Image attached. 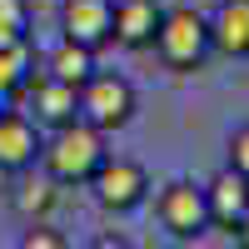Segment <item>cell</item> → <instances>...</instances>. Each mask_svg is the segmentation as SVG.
Instances as JSON below:
<instances>
[{"instance_id": "obj_4", "label": "cell", "mask_w": 249, "mask_h": 249, "mask_svg": "<svg viewBox=\"0 0 249 249\" xmlns=\"http://www.w3.org/2000/svg\"><path fill=\"white\" fill-rule=\"evenodd\" d=\"M95 190V204L110 214H130L140 210L144 199H150V170H144L140 160H120V155H105V164L95 170L90 179Z\"/></svg>"}, {"instance_id": "obj_20", "label": "cell", "mask_w": 249, "mask_h": 249, "mask_svg": "<svg viewBox=\"0 0 249 249\" xmlns=\"http://www.w3.org/2000/svg\"><path fill=\"white\" fill-rule=\"evenodd\" d=\"M5 110H10V95H5V90H0V115H5Z\"/></svg>"}, {"instance_id": "obj_11", "label": "cell", "mask_w": 249, "mask_h": 249, "mask_svg": "<svg viewBox=\"0 0 249 249\" xmlns=\"http://www.w3.org/2000/svg\"><path fill=\"white\" fill-rule=\"evenodd\" d=\"M210 45L230 60H249V0H219L210 15Z\"/></svg>"}, {"instance_id": "obj_8", "label": "cell", "mask_w": 249, "mask_h": 249, "mask_svg": "<svg viewBox=\"0 0 249 249\" xmlns=\"http://www.w3.org/2000/svg\"><path fill=\"white\" fill-rule=\"evenodd\" d=\"M45 150V130L25 115V110H5L0 115V175H25Z\"/></svg>"}, {"instance_id": "obj_17", "label": "cell", "mask_w": 249, "mask_h": 249, "mask_svg": "<svg viewBox=\"0 0 249 249\" xmlns=\"http://www.w3.org/2000/svg\"><path fill=\"white\" fill-rule=\"evenodd\" d=\"M230 170L249 179V124H239V130L230 135Z\"/></svg>"}, {"instance_id": "obj_1", "label": "cell", "mask_w": 249, "mask_h": 249, "mask_svg": "<svg viewBox=\"0 0 249 249\" xmlns=\"http://www.w3.org/2000/svg\"><path fill=\"white\" fill-rule=\"evenodd\" d=\"M105 140H110V135H100L95 124L75 120V124H65V130H50L45 150H40V164H45V175H50L55 184H90L95 170H100L105 155H110Z\"/></svg>"}, {"instance_id": "obj_12", "label": "cell", "mask_w": 249, "mask_h": 249, "mask_svg": "<svg viewBox=\"0 0 249 249\" xmlns=\"http://www.w3.org/2000/svg\"><path fill=\"white\" fill-rule=\"evenodd\" d=\"M95 70H100V65H95V50L60 40V45L45 55V70H40V75H50V80H60V85H75V90H80V85H85Z\"/></svg>"}, {"instance_id": "obj_3", "label": "cell", "mask_w": 249, "mask_h": 249, "mask_svg": "<svg viewBox=\"0 0 249 249\" xmlns=\"http://www.w3.org/2000/svg\"><path fill=\"white\" fill-rule=\"evenodd\" d=\"M80 120L95 124L100 135H115L135 120V85L115 70H95L80 85Z\"/></svg>"}, {"instance_id": "obj_19", "label": "cell", "mask_w": 249, "mask_h": 249, "mask_svg": "<svg viewBox=\"0 0 249 249\" xmlns=\"http://www.w3.org/2000/svg\"><path fill=\"white\" fill-rule=\"evenodd\" d=\"M234 239H239V249H249V214L239 219V230H234Z\"/></svg>"}, {"instance_id": "obj_14", "label": "cell", "mask_w": 249, "mask_h": 249, "mask_svg": "<svg viewBox=\"0 0 249 249\" xmlns=\"http://www.w3.org/2000/svg\"><path fill=\"white\" fill-rule=\"evenodd\" d=\"M15 210L25 214L30 224H35V219H45V214L55 210V179H35V184H20V190H15Z\"/></svg>"}, {"instance_id": "obj_13", "label": "cell", "mask_w": 249, "mask_h": 249, "mask_svg": "<svg viewBox=\"0 0 249 249\" xmlns=\"http://www.w3.org/2000/svg\"><path fill=\"white\" fill-rule=\"evenodd\" d=\"M30 80H35V45H30V35L0 45V90L15 100V95H25Z\"/></svg>"}, {"instance_id": "obj_9", "label": "cell", "mask_w": 249, "mask_h": 249, "mask_svg": "<svg viewBox=\"0 0 249 249\" xmlns=\"http://www.w3.org/2000/svg\"><path fill=\"white\" fill-rule=\"evenodd\" d=\"M204 204H210V224L214 230H239V219L249 214V179L244 175H234L230 164L204 184Z\"/></svg>"}, {"instance_id": "obj_10", "label": "cell", "mask_w": 249, "mask_h": 249, "mask_svg": "<svg viewBox=\"0 0 249 249\" xmlns=\"http://www.w3.org/2000/svg\"><path fill=\"white\" fill-rule=\"evenodd\" d=\"M160 20H164L160 0H115V45L150 50L160 35Z\"/></svg>"}, {"instance_id": "obj_6", "label": "cell", "mask_w": 249, "mask_h": 249, "mask_svg": "<svg viewBox=\"0 0 249 249\" xmlns=\"http://www.w3.org/2000/svg\"><path fill=\"white\" fill-rule=\"evenodd\" d=\"M60 40L95 55L115 45V0H60Z\"/></svg>"}, {"instance_id": "obj_2", "label": "cell", "mask_w": 249, "mask_h": 249, "mask_svg": "<svg viewBox=\"0 0 249 249\" xmlns=\"http://www.w3.org/2000/svg\"><path fill=\"white\" fill-rule=\"evenodd\" d=\"M150 50H160V60L170 70H199L204 60L214 55V45H210V15H199L195 5H164L160 35H155Z\"/></svg>"}, {"instance_id": "obj_5", "label": "cell", "mask_w": 249, "mask_h": 249, "mask_svg": "<svg viewBox=\"0 0 249 249\" xmlns=\"http://www.w3.org/2000/svg\"><path fill=\"white\" fill-rule=\"evenodd\" d=\"M155 214L170 239H199L210 230V204H204V184L195 179H170L155 199Z\"/></svg>"}, {"instance_id": "obj_16", "label": "cell", "mask_w": 249, "mask_h": 249, "mask_svg": "<svg viewBox=\"0 0 249 249\" xmlns=\"http://www.w3.org/2000/svg\"><path fill=\"white\" fill-rule=\"evenodd\" d=\"M20 249H70V239L55 230V224H45V219H35L25 234H20Z\"/></svg>"}, {"instance_id": "obj_7", "label": "cell", "mask_w": 249, "mask_h": 249, "mask_svg": "<svg viewBox=\"0 0 249 249\" xmlns=\"http://www.w3.org/2000/svg\"><path fill=\"white\" fill-rule=\"evenodd\" d=\"M25 115L40 124V130H65V124L80 120V90L60 85L50 75H35L25 85Z\"/></svg>"}, {"instance_id": "obj_15", "label": "cell", "mask_w": 249, "mask_h": 249, "mask_svg": "<svg viewBox=\"0 0 249 249\" xmlns=\"http://www.w3.org/2000/svg\"><path fill=\"white\" fill-rule=\"evenodd\" d=\"M30 35V0H0V45Z\"/></svg>"}, {"instance_id": "obj_18", "label": "cell", "mask_w": 249, "mask_h": 249, "mask_svg": "<svg viewBox=\"0 0 249 249\" xmlns=\"http://www.w3.org/2000/svg\"><path fill=\"white\" fill-rule=\"evenodd\" d=\"M85 249H130V239H124V234H95Z\"/></svg>"}]
</instances>
